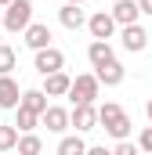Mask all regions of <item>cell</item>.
Instances as JSON below:
<instances>
[{"instance_id":"cell-11","label":"cell","mask_w":152,"mask_h":155,"mask_svg":"<svg viewBox=\"0 0 152 155\" xmlns=\"http://www.w3.org/2000/svg\"><path fill=\"white\" fill-rule=\"evenodd\" d=\"M40 123H43L51 134H65V126H69V112L58 108V105H47V112L40 116Z\"/></svg>"},{"instance_id":"cell-3","label":"cell","mask_w":152,"mask_h":155,"mask_svg":"<svg viewBox=\"0 0 152 155\" xmlns=\"http://www.w3.org/2000/svg\"><path fill=\"white\" fill-rule=\"evenodd\" d=\"M98 90H102V83L94 79V72H83V76H76L69 83V101L73 105H94Z\"/></svg>"},{"instance_id":"cell-27","label":"cell","mask_w":152,"mask_h":155,"mask_svg":"<svg viewBox=\"0 0 152 155\" xmlns=\"http://www.w3.org/2000/svg\"><path fill=\"white\" fill-rule=\"evenodd\" d=\"M7 4H11V0H0V7H7Z\"/></svg>"},{"instance_id":"cell-7","label":"cell","mask_w":152,"mask_h":155,"mask_svg":"<svg viewBox=\"0 0 152 155\" xmlns=\"http://www.w3.org/2000/svg\"><path fill=\"white\" fill-rule=\"evenodd\" d=\"M119 40H123V47H127L130 54H138V51L149 47V33H145V25H123Z\"/></svg>"},{"instance_id":"cell-9","label":"cell","mask_w":152,"mask_h":155,"mask_svg":"<svg viewBox=\"0 0 152 155\" xmlns=\"http://www.w3.org/2000/svg\"><path fill=\"white\" fill-rule=\"evenodd\" d=\"M87 58H91V65L94 69H102V65H109V61H116V51L109 40H94L91 47H87Z\"/></svg>"},{"instance_id":"cell-8","label":"cell","mask_w":152,"mask_h":155,"mask_svg":"<svg viewBox=\"0 0 152 155\" xmlns=\"http://www.w3.org/2000/svg\"><path fill=\"white\" fill-rule=\"evenodd\" d=\"M22 36H26V47H33V51L51 47V29H47L43 22H29V29H26Z\"/></svg>"},{"instance_id":"cell-17","label":"cell","mask_w":152,"mask_h":155,"mask_svg":"<svg viewBox=\"0 0 152 155\" xmlns=\"http://www.w3.org/2000/svg\"><path fill=\"white\" fill-rule=\"evenodd\" d=\"M15 152H18V155H40V152H43V141H40L36 134H18Z\"/></svg>"},{"instance_id":"cell-5","label":"cell","mask_w":152,"mask_h":155,"mask_svg":"<svg viewBox=\"0 0 152 155\" xmlns=\"http://www.w3.org/2000/svg\"><path fill=\"white\" fill-rule=\"evenodd\" d=\"M87 29H91V36H94V40H109V36L116 33V22H112L109 11H94V15L87 18Z\"/></svg>"},{"instance_id":"cell-4","label":"cell","mask_w":152,"mask_h":155,"mask_svg":"<svg viewBox=\"0 0 152 155\" xmlns=\"http://www.w3.org/2000/svg\"><path fill=\"white\" fill-rule=\"evenodd\" d=\"M33 65H36V72H40V76H51V72H62V69H65V54H62L58 47H43V51H36Z\"/></svg>"},{"instance_id":"cell-29","label":"cell","mask_w":152,"mask_h":155,"mask_svg":"<svg viewBox=\"0 0 152 155\" xmlns=\"http://www.w3.org/2000/svg\"><path fill=\"white\" fill-rule=\"evenodd\" d=\"M0 155H11V152H0Z\"/></svg>"},{"instance_id":"cell-22","label":"cell","mask_w":152,"mask_h":155,"mask_svg":"<svg viewBox=\"0 0 152 155\" xmlns=\"http://www.w3.org/2000/svg\"><path fill=\"white\" fill-rule=\"evenodd\" d=\"M138 152H145V155H152V126H145V130L138 134Z\"/></svg>"},{"instance_id":"cell-10","label":"cell","mask_w":152,"mask_h":155,"mask_svg":"<svg viewBox=\"0 0 152 155\" xmlns=\"http://www.w3.org/2000/svg\"><path fill=\"white\" fill-rule=\"evenodd\" d=\"M109 15H112L116 25H138V15H141V11H138L134 0H116V7L109 11Z\"/></svg>"},{"instance_id":"cell-23","label":"cell","mask_w":152,"mask_h":155,"mask_svg":"<svg viewBox=\"0 0 152 155\" xmlns=\"http://www.w3.org/2000/svg\"><path fill=\"white\" fill-rule=\"evenodd\" d=\"M112 155H141V152H138V144H130V141H119V144L112 148Z\"/></svg>"},{"instance_id":"cell-28","label":"cell","mask_w":152,"mask_h":155,"mask_svg":"<svg viewBox=\"0 0 152 155\" xmlns=\"http://www.w3.org/2000/svg\"><path fill=\"white\" fill-rule=\"evenodd\" d=\"M69 4H83V0H69Z\"/></svg>"},{"instance_id":"cell-18","label":"cell","mask_w":152,"mask_h":155,"mask_svg":"<svg viewBox=\"0 0 152 155\" xmlns=\"http://www.w3.org/2000/svg\"><path fill=\"white\" fill-rule=\"evenodd\" d=\"M83 152H87L83 137H62L58 141V155H83Z\"/></svg>"},{"instance_id":"cell-13","label":"cell","mask_w":152,"mask_h":155,"mask_svg":"<svg viewBox=\"0 0 152 155\" xmlns=\"http://www.w3.org/2000/svg\"><path fill=\"white\" fill-rule=\"evenodd\" d=\"M18 101H22L18 83L11 76H0V108H18Z\"/></svg>"},{"instance_id":"cell-24","label":"cell","mask_w":152,"mask_h":155,"mask_svg":"<svg viewBox=\"0 0 152 155\" xmlns=\"http://www.w3.org/2000/svg\"><path fill=\"white\" fill-rule=\"evenodd\" d=\"M83 155H112V152H109L105 144H94V148H87V152H83Z\"/></svg>"},{"instance_id":"cell-19","label":"cell","mask_w":152,"mask_h":155,"mask_svg":"<svg viewBox=\"0 0 152 155\" xmlns=\"http://www.w3.org/2000/svg\"><path fill=\"white\" fill-rule=\"evenodd\" d=\"M15 144H18V130L11 123H0V152H15Z\"/></svg>"},{"instance_id":"cell-1","label":"cell","mask_w":152,"mask_h":155,"mask_svg":"<svg viewBox=\"0 0 152 155\" xmlns=\"http://www.w3.org/2000/svg\"><path fill=\"white\" fill-rule=\"evenodd\" d=\"M98 123L105 126V134L116 137V141H127V137H130V116H127L116 101H105V105L98 108Z\"/></svg>"},{"instance_id":"cell-21","label":"cell","mask_w":152,"mask_h":155,"mask_svg":"<svg viewBox=\"0 0 152 155\" xmlns=\"http://www.w3.org/2000/svg\"><path fill=\"white\" fill-rule=\"evenodd\" d=\"M40 123V116H33V112H26V108H18V123H15V130L18 134H33V126Z\"/></svg>"},{"instance_id":"cell-15","label":"cell","mask_w":152,"mask_h":155,"mask_svg":"<svg viewBox=\"0 0 152 155\" xmlns=\"http://www.w3.org/2000/svg\"><path fill=\"white\" fill-rule=\"evenodd\" d=\"M123 76H127V72H123V65H119V61H109V65L94 69V79H98V83H105V87H119Z\"/></svg>"},{"instance_id":"cell-20","label":"cell","mask_w":152,"mask_h":155,"mask_svg":"<svg viewBox=\"0 0 152 155\" xmlns=\"http://www.w3.org/2000/svg\"><path fill=\"white\" fill-rule=\"evenodd\" d=\"M18 65V58H15V47H7V43H0V76H11V69Z\"/></svg>"},{"instance_id":"cell-2","label":"cell","mask_w":152,"mask_h":155,"mask_svg":"<svg viewBox=\"0 0 152 155\" xmlns=\"http://www.w3.org/2000/svg\"><path fill=\"white\" fill-rule=\"evenodd\" d=\"M29 22H33V4L29 0H11L0 11V29H7V33H26Z\"/></svg>"},{"instance_id":"cell-26","label":"cell","mask_w":152,"mask_h":155,"mask_svg":"<svg viewBox=\"0 0 152 155\" xmlns=\"http://www.w3.org/2000/svg\"><path fill=\"white\" fill-rule=\"evenodd\" d=\"M145 112H149V119H152V101H149V105H145Z\"/></svg>"},{"instance_id":"cell-14","label":"cell","mask_w":152,"mask_h":155,"mask_svg":"<svg viewBox=\"0 0 152 155\" xmlns=\"http://www.w3.org/2000/svg\"><path fill=\"white\" fill-rule=\"evenodd\" d=\"M18 108H26V112H33V116H43V112H47V94H43V90H22Z\"/></svg>"},{"instance_id":"cell-30","label":"cell","mask_w":152,"mask_h":155,"mask_svg":"<svg viewBox=\"0 0 152 155\" xmlns=\"http://www.w3.org/2000/svg\"><path fill=\"white\" fill-rule=\"evenodd\" d=\"M112 4H116V0H112Z\"/></svg>"},{"instance_id":"cell-6","label":"cell","mask_w":152,"mask_h":155,"mask_svg":"<svg viewBox=\"0 0 152 155\" xmlns=\"http://www.w3.org/2000/svg\"><path fill=\"white\" fill-rule=\"evenodd\" d=\"M69 126H76V130H94V126H98V108H94V105H73Z\"/></svg>"},{"instance_id":"cell-12","label":"cell","mask_w":152,"mask_h":155,"mask_svg":"<svg viewBox=\"0 0 152 155\" xmlns=\"http://www.w3.org/2000/svg\"><path fill=\"white\" fill-rule=\"evenodd\" d=\"M69 83H73V76L51 72V76H43V94H47V97H65V94H69Z\"/></svg>"},{"instance_id":"cell-25","label":"cell","mask_w":152,"mask_h":155,"mask_svg":"<svg viewBox=\"0 0 152 155\" xmlns=\"http://www.w3.org/2000/svg\"><path fill=\"white\" fill-rule=\"evenodd\" d=\"M134 4H138V11H141V15H152V0H134Z\"/></svg>"},{"instance_id":"cell-16","label":"cell","mask_w":152,"mask_h":155,"mask_svg":"<svg viewBox=\"0 0 152 155\" xmlns=\"http://www.w3.org/2000/svg\"><path fill=\"white\" fill-rule=\"evenodd\" d=\"M58 22H62L65 29H83V25H87V15L80 11V4H65V7L58 11Z\"/></svg>"}]
</instances>
